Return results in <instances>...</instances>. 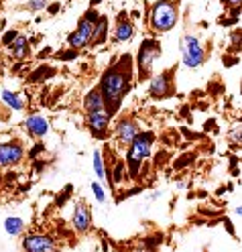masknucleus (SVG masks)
Returning <instances> with one entry per match:
<instances>
[{"label":"nucleus","mask_w":242,"mask_h":252,"mask_svg":"<svg viewBox=\"0 0 242 252\" xmlns=\"http://www.w3.org/2000/svg\"><path fill=\"white\" fill-rule=\"evenodd\" d=\"M47 4V0H31V8H41Z\"/></svg>","instance_id":"4be33fe9"},{"label":"nucleus","mask_w":242,"mask_h":252,"mask_svg":"<svg viewBox=\"0 0 242 252\" xmlns=\"http://www.w3.org/2000/svg\"><path fill=\"white\" fill-rule=\"evenodd\" d=\"M27 252H53L55 250V242L49 236H29L23 242Z\"/></svg>","instance_id":"6e6552de"},{"label":"nucleus","mask_w":242,"mask_h":252,"mask_svg":"<svg viewBox=\"0 0 242 252\" xmlns=\"http://www.w3.org/2000/svg\"><path fill=\"white\" fill-rule=\"evenodd\" d=\"M88 124H90V130L96 136H104V132L108 130V124H110V116L108 114H92Z\"/></svg>","instance_id":"4468645a"},{"label":"nucleus","mask_w":242,"mask_h":252,"mask_svg":"<svg viewBox=\"0 0 242 252\" xmlns=\"http://www.w3.org/2000/svg\"><path fill=\"white\" fill-rule=\"evenodd\" d=\"M137 134H138V126L133 120H122L116 126V136H118V140L122 145H131Z\"/></svg>","instance_id":"f8f14e48"},{"label":"nucleus","mask_w":242,"mask_h":252,"mask_svg":"<svg viewBox=\"0 0 242 252\" xmlns=\"http://www.w3.org/2000/svg\"><path fill=\"white\" fill-rule=\"evenodd\" d=\"M104 37H106V19H100L98 25L94 27L92 41H94V43H100V41H104Z\"/></svg>","instance_id":"6ab92c4d"},{"label":"nucleus","mask_w":242,"mask_h":252,"mask_svg":"<svg viewBox=\"0 0 242 252\" xmlns=\"http://www.w3.org/2000/svg\"><path fill=\"white\" fill-rule=\"evenodd\" d=\"M161 55V47L157 41H147L140 51H138V69H140V75H147L153 67V63L157 61V57Z\"/></svg>","instance_id":"423d86ee"},{"label":"nucleus","mask_w":242,"mask_h":252,"mask_svg":"<svg viewBox=\"0 0 242 252\" xmlns=\"http://www.w3.org/2000/svg\"><path fill=\"white\" fill-rule=\"evenodd\" d=\"M226 4H230V6H236V4H240V0H224Z\"/></svg>","instance_id":"393cba45"},{"label":"nucleus","mask_w":242,"mask_h":252,"mask_svg":"<svg viewBox=\"0 0 242 252\" xmlns=\"http://www.w3.org/2000/svg\"><path fill=\"white\" fill-rule=\"evenodd\" d=\"M133 25L128 23V21H120L118 23V27H116V35H114V39L116 41H131L133 39Z\"/></svg>","instance_id":"dca6fc26"},{"label":"nucleus","mask_w":242,"mask_h":252,"mask_svg":"<svg viewBox=\"0 0 242 252\" xmlns=\"http://www.w3.org/2000/svg\"><path fill=\"white\" fill-rule=\"evenodd\" d=\"M151 143H153V136L151 134H140V132L131 143V151H128V167H131L133 175H137L142 161L151 155Z\"/></svg>","instance_id":"7ed1b4c3"},{"label":"nucleus","mask_w":242,"mask_h":252,"mask_svg":"<svg viewBox=\"0 0 242 252\" xmlns=\"http://www.w3.org/2000/svg\"><path fill=\"white\" fill-rule=\"evenodd\" d=\"M135 252H151V250L147 248V244H140L138 248H135Z\"/></svg>","instance_id":"b1692460"},{"label":"nucleus","mask_w":242,"mask_h":252,"mask_svg":"<svg viewBox=\"0 0 242 252\" xmlns=\"http://www.w3.org/2000/svg\"><path fill=\"white\" fill-rule=\"evenodd\" d=\"M128 88H131V57L124 55L120 59L118 65H114L112 69H108L100 82V94L106 106L108 116H112L118 110V106L122 104Z\"/></svg>","instance_id":"f257e3e1"},{"label":"nucleus","mask_w":242,"mask_h":252,"mask_svg":"<svg viewBox=\"0 0 242 252\" xmlns=\"http://www.w3.org/2000/svg\"><path fill=\"white\" fill-rule=\"evenodd\" d=\"M12 53L17 55V57H25L27 53H29V45H27V39L23 37V35H17L14 33L12 35Z\"/></svg>","instance_id":"2eb2a0df"},{"label":"nucleus","mask_w":242,"mask_h":252,"mask_svg":"<svg viewBox=\"0 0 242 252\" xmlns=\"http://www.w3.org/2000/svg\"><path fill=\"white\" fill-rule=\"evenodd\" d=\"M2 100L12 108V110H23V100L19 98V94H12V92H8V90H4L2 92Z\"/></svg>","instance_id":"a211bd4d"},{"label":"nucleus","mask_w":242,"mask_h":252,"mask_svg":"<svg viewBox=\"0 0 242 252\" xmlns=\"http://www.w3.org/2000/svg\"><path fill=\"white\" fill-rule=\"evenodd\" d=\"M23 159V147L17 143H4L0 145V167L17 165Z\"/></svg>","instance_id":"0eeeda50"},{"label":"nucleus","mask_w":242,"mask_h":252,"mask_svg":"<svg viewBox=\"0 0 242 252\" xmlns=\"http://www.w3.org/2000/svg\"><path fill=\"white\" fill-rule=\"evenodd\" d=\"M92 191H94V195H96V199H98V201H104V199H106L104 189H102L98 183H92Z\"/></svg>","instance_id":"412c9836"},{"label":"nucleus","mask_w":242,"mask_h":252,"mask_svg":"<svg viewBox=\"0 0 242 252\" xmlns=\"http://www.w3.org/2000/svg\"><path fill=\"white\" fill-rule=\"evenodd\" d=\"M179 14H177V6L171 2V0H161L153 6L151 12V25L155 31H169L175 27Z\"/></svg>","instance_id":"f03ea898"},{"label":"nucleus","mask_w":242,"mask_h":252,"mask_svg":"<svg viewBox=\"0 0 242 252\" xmlns=\"http://www.w3.org/2000/svg\"><path fill=\"white\" fill-rule=\"evenodd\" d=\"M181 55H183V63L187 67H200L202 65L204 51H202V45L198 43L196 37L185 35L181 39Z\"/></svg>","instance_id":"20e7f679"},{"label":"nucleus","mask_w":242,"mask_h":252,"mask_svg":"<svg viewBox=\"0 0 242 252\" xmlns=\"http://www.w3.org/2000/svg\"><path fill=\"white\" fill-rule=\"evenodd\" d=\"M23 228H25V222L21 218H6V222H4V230H6V234H10V236H19L21 232H23Z\"/></svg>","instance_id":"f3484780"},{"label":"nucleus","mask_w":242,"mask_h":252,"mask_svg":"<svg viewBox=\"0 0 242 252\" xmlns=\"http://www.w3.org/2000/svg\"><path fill=\"white\" fill-rule=\"evenodd\" d=\"M92 224V212L86 203H77L75 212H73V228L77 232H86Z\"/></svg>","instance_id":"9b49d317"},{"label":"nucleus","mask_w":242,"mask_h":252,"mask_svg":"<svg viewBox=\"0 0 242 252\" xmlns=\"http://www.w3.org/2000/svg\"><path fill=\"white\" fill-rule=\"evenodd\" d=\"M169 73L167 71H163V73H159V75H155L153 80H151V84H149V94L153 98H163V96H167L169 94Z\"/></svg>","instance_id":"1a4fd4ad"},{"label":"nucleus","mask_w":242,"mask_h":252,"mask_svg":"<svg viewBox=\"0 0 242 252\" xmlns=\"http://www.w3.org/2000/svg\"><path fill=\"white\" fill-rule=\"evenodd\" d=\"M84 108H86L88 116H92V114H108L106 106H104V100H102V94L98 90L88 92V96L84 100Z\"/></svg>","instance_id":"9d476101"},{"label":"nucleus","mask_w":242,"mask_h":252,"mask_svg":"<svg viewBox=\"0 0 242 252\" xmlns=\"http://www.w3.org/2000/svg\"><path fill=\"white\" fill-rule=\"evenodd\" d=\"M94 169H96V175H98V179H104V165H102L100 151L94 153Z\"/></svg>","instance_id":"aec40b11"},{"label":"nucleus","mask_w":242,"mask_h":252,"mask_svg":"<svg viewBox=\"0 0 242 252\" xmlns=\"http://www.w3.org/2000/svg\"><path fill=\"white\" fill-rule=\"evenodd\" d=\"M122 179V165L116 169V175H114V181H120Z\"/></svg>","instance_id":"5701e85b"},{"label":"nucleus","mask_w":242,"mask_h":252,"mask_svg":"<svg viewBox=\"0 0 242 252\" xmlns=\"http://www.w3.org/2000/svg\"><path fill=\"white\" fill-rule=\"evenodd\" d=\"M96 27V12H90L86 19H82V23L77 25V31L69 37V45L71 47H84L92 41V33Z\"/></svg>","instance_id":"39448f33"},{"label":"nucleus","mask_w":242,"mask_h":252,"mask_svg":"<svg viewBox=\"0 0 242 252\" xmlns=\"http://www.w3.org/2000/svg\"><path fill=\"white\" fill-rule=\"evenodd\" d=\"M25 126H27V130L31 132V134H35V136H45L47 132H49V122H47L43 116H29L27 118V122H25Z\"/></svg>","instance_id":"ddd939ff"}]
</instances>
